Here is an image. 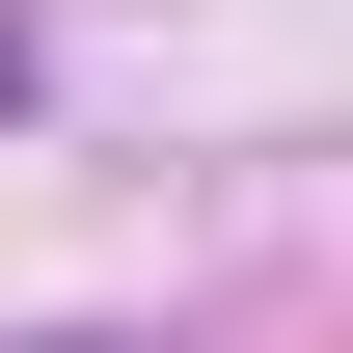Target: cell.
I'll return each mask as SVG.
<instances>
[{"instance_id":"6da1fadb","label":"cell","mask_w":353,"mask_h":353,"mask_svg":"<svg viewBox=\"0 0 353 353\" xmlns=\"http://www.w3.org/2000/svg\"><path fill=\"white\" fill-rule=\"evenodd\" d=\"M0 109H28V54H0Z\"/></svg>"}]
</instances>
